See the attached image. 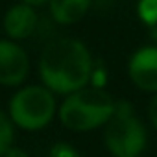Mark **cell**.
<instances>
[{
  "label": "cell",
  "mask_w": 157,
  "mask_h": 157,
  "mask_svg": "<svg viewBox=\"0 0 157 157\" xmlns=\"http://www.w3.org/2000/svg\"><path fill=\"white\" fill-rule=\"evenodd\" d=\"M155 30H157V28H155Z\"/></svg>",
  "instance_id": "9a60e30c"
},
{
  "label": "cell",
  "mask_w": 157,
  "mask_h": 157,
  "mask_svg": "<svg viewBox=\"0 0 157 157\" xmlns=\"http://www.w3.org/2000/svg\"><path fill=\"white\" fill-rule=\"evenodd\" d=\"M2 157H30V155H28V151H24V150L19 148V146H11Z\"/></svg>",
  "instance_id": "4fadbf2b"
},
{
  "label": "cell",
  "mask_w": 157,
  "mask_h": 157,
  "mask_svg": "<svg viewBox=\"0 0 157 157\" xmlns=\"http://www.w3.org/2000/svg\"><path fill=\"white\" fill-rule=\"evenodd\" d=\"M93 56L87 44L74 37L50 39L39 57V76L54 94H70L91 83Z\"/></svg>",
  "instance_id": "6da1fadb"
},
{
  "label": "cell",
  "mask_w": 157,
  "mask_h": 157,
  "mask_svg": "<svg viewBox=\"0 0 157 157\" xmlns=\"http://www.w3.org/2000/svg\"><path fill=\"white\" fill-rule=\"evenodd\" d=\"M104 146L113 157H140L146 150V126L129 102H117L115 113L104 124Z\"/></svg>",
  "instance_id": "3957f363"
},
{
  "label": "cell",
  "mask_w": 157,
  "mask_h": 157,
  "mask_svg": "<svg viewBox=\"0 0 157 157\" xmlns=\"http://www.w3.org/2000/svg\"><path fill=\"white\" fill-rule=\"evenodd\" d=\"M30 72L28 52L11 39H0V85L19 87Z\"/></svg>",
  "instance_id": "5b68a950"
},
{
  "label": "cell",
  "mask_w": 157,
  "mask_h": 157,
  "mask_svg": "<svg viewBox=\"0 0 157 157\" xmlns=\"http://www.w3.org/2000/svg\"><path fill=\"white\" fill-rule=\"evenodd\" d=\"M128 76L139 91L155 94L157 93V46L139 48L129 57Z\"/></svg>",
  "instance_id": "8992f818"
},
{
  "label": "cell",
  "mask_w": 157,
  "mask_h": 157,
  "mask_svg": "<svg viewBox=\"0 0 157 157\" xmlns=\"http://www.w3.org/2000/svg\"><path fill=\"white\" fill-rule=\"evenodd\" d=\"M48 157H80V153L68 142H56V144H52Z\"/></svg>",
  "instance_id": "8fae6325"
},
{
  "label": "cell",
  "mask_w": 157,
  "mask_h": 157,
  "mask_svg": "<svg viewBox=\"0 0 157 157\" xmlns=\"http://www.w3.org/2000/svg\"><path fill=\"white\" fill-rule=\"evenodd\" d=\"M137 15L142 24L150 30L157 28V0H139L137 2Z\"/></svg>",
  "instance_id": "30bf717a"
},
{
  "label": "cell",
  "mask_w": 157,
  "mask_h": 157,
  "mask_svg": "<svg viewBox=\"0 0 157 157\" xmlns=\"http://www.w3.org/2000/svg\"><path fill=\"white\" fill-rule=\"evenodd\" d=\"M94 0H48V17L59 26L80 22L91 10Z\"/></svg>",
  "instance_id": "ba28073f"
},
{
  "label": "cell",
  "mask_w": 157,
  "mask_h": 157,
  "mask_svg": "<svg viewBox=\"0 0 157 157\" xmlns=\"http://www.w3.org/2000/svg\"><path fill=\"white\" fill-rule=\"evenodd\" d=\"M56 113H57L56 94L43 83L26 85L19 89L11 96L8 105V115L13 126L26 131H37L46 128Z\"/></svg>",
  "instance_id": "277c9868"
},
{
  "label": "cell",
  "mask_w": 157,
  "mask_h": 157,
  "mask_svg": "<svg viewBox=\"0 0 157 157\" xmlns=\"http://www.w3.org/2000/svg\"><path fill=\"white\" fill-rule=\"evenodd\" d=\"M37 24H39V15H37L35 8L30 4H24V2L11 6L6 11L4 21H2L4 33L8 35V39L17 41V43L30 39L35 33Z\"/></svg>",
  "instance_id": "52a82bcc"
},
{
  "label": "cell",
  "mask_w": 157,
  "mask_h": 157,
  "mask_svg": "<svg viewBox=\"0 0 157 157\" xmlns=\"http://www.w3.org/2000/svg\"><path fill=\"white\" fill-rule=\"evenodd\" d=\"M148 117H150V122L153 126V129L157 131V93L151 96L150 100V105H148Z\"/></svg>",
  "instance_id": "7c38bea8"
},
{
  "label": "cell",
  "mask_w": 157,
  "mask_h": 157,
  "mask_svg": "<svg viewBox=\"0 0 157 157\" xmlns=\"http://www.w3.org/2000/svg\"><path fill=\"white\" fill-rule=\"evenodd\" d=\"M117 102L100 87L87 85L65 96L57 107V117L63 128L78 133H85L102 128L115 113Z\"/></svg>",
  "instance_id": "7a4b0ae2"
},
{
  "label": "cell",
  "mask_w": 157,
  "mask_h": 157,
  "mask_svg": "<svg viewBox=\"0 0 157 157\" xmlns=\"http://www.w3.org/2000/svg\"><path fill=\"white\" fill-rule=\"evenodd\" d=\"M21 2L30 4V6H33V8H39V6H46L48 0H21Z\"/></svg>",
  "instance_id": "5bb4252c"
},
{
  "label": "cell",
  "mask_w": 157,
  "mask_h": 157,
  "mask_svg": "<svg viewBox=\"0 0 157 157\" xmlns=\"http://www.w3.org/2000/svg\"><path fill=\"white\" fill-rule=\"evenodd\" d=\"M13 140H15V126L10 115L0 111V157L13 146Z\"/></svg>",
  "instance_id": "9c48e42d"
}]
</instances>
